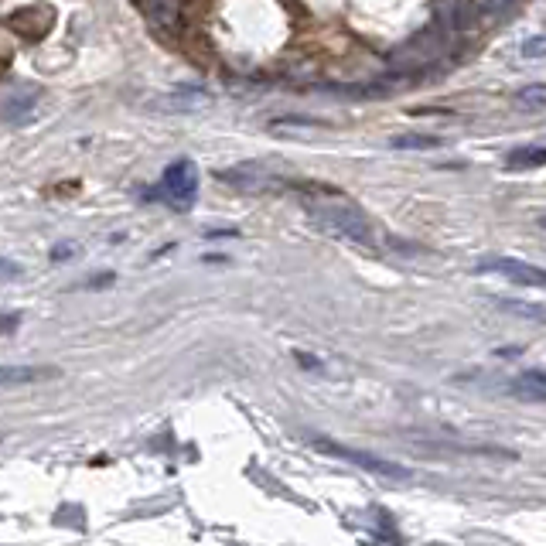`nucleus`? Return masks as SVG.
Segmentation results:
<instances>
[{
    "label": "nucleus",
    "instance_id": "nucleus-1",
    "mask_svg": "<svg viewBox=\"0 0 546 546\" xmlns=\"http://www.w3.org/2000/svg\"><path fill=\"white\" fill-rule=\"evenodd\" d=\"M304 212H308L311 226L321 229L325 236L345 239V243H355V246H376V233H372L369 215L355 202H349L342 192L308 195L304 198Z\"/></svg>",
    "mask_w": 546,
    "mask_h": 546
},
{
    "label": "nucleus",
    "instance_id": "nucleus-2",
    "mask_svg": "<svg viewBox=\"0 0 546 546\" xmlns=\"http://www.w3.org/2000/svg\"><path fill=\"white\" fill-rule=\"evenodd\" d=\"M161 192H164V202H168L171 209H178V212L192 209L195 198H198V168L188 161V157L168 164L164 181H161Z\"/></svg>",
    "mask_w": 546,
    "mask_h": 546
},
{
    "label": "nucleus",
    "instance_id": "nucleus-3",
    "mask_svg": "<svg viewBox=\"0 0 546 546\" xmlns=\"http://www.w3.org/2000/svg\"><path fill=\"white\" fill-rule=\"evenodd\" d=\"M314 448L325 451V454H332V458L349 461V465H359L362 471H372V475L390 478V482H410V471H407V468L393 465V461H386V458H376V454H369V451L342 448V444L328 441V437H314Z\"/></svg>",
    "mask_w": 546,
    "mask_h": 546
},
{
    "label": "nucleus",
    "instance_id": "nucleus-4",
    "mask_svg": "<svg viewBox=\"0 0 546 546\" xmlns=\"http://www.w3.org/2000/svg\"><path fill=\"white\" fill-rule=\"evenodd\" d=\"M215 178L226 181L229 188H236V192H243V195H267V192H277V188L287 185L284 178H277L270 168H263V164H236V168L219 171Z\"/></svg>",
    "mask_w": 546,
    "mask_h": 546
},
{
    "label": "nucleus",
    "instance_id": "nucleus-5",
    "mask_svg": "<svg viewBox=\"0 0 546 546\" xmlns=\"http://www.w3.org/2000/svg\"><path fill=\"white\" fill-rule=\"evenodd\" d=\"M55 28V7L38 0V4H24L7 18V31H14L24 41H45L48 31Z\"/></svg>",
    "mask_w": 546,
    "mask_h": 546
},
{
    "label": "nucleus",
    "instance_id": "nucleus-6",
    "mask_svg": "<svg viewBox=\"0 0 546 546\" xmlns=\"http://www.w3.org/2000/svg\"><path fill=\"white\" fill-rule=\"evenodd\" d=\"M478 273H502V277L516 280V284L546 287V270L543 267H533V263H523V260H509V256H492V260H482V263H478Z\"/></svg>",
    "mask_w": 546,
    "mask_h": 546
},
{
    "label": "nucleus",
    "instance_id": "nucleus-7",
    "mask_svg": "<svg viewBox=\"0 0 546 546\" xmlns=\"http://www.w3.org/2000/svg\"><path fill=\"white\" fill-rule=\"evenodd\" d=\"M181 4L185 0H137L140 14L151 21L154 31L161 35H178L181 31Z\"/></svg>",
    "mask_w": 546,
    "mask_h": 546
},
{
    "label": "nucleus",
    "instance_id": "nucleus-8",
    "mask_svg": "<svg viewBox=\"0 0 546 546\" xmlns=\"http://www.w3.org/2000/svg\"><path fill=\"white\" fill-rule=\"evenodd\" d=\"M38 89L31 86H18L14 93H7V99L0 103V113H4L7 123H28L35 117V106H38Z\"/></svg>",
    "mask_w": 546,
    "mask_h": 546
},
{
    "label": "nucleus",
    "instance_id": "nucleus-9",
    "mask_svg": "<svg viewBox=\"0 0 546 546\" xmlns=\"http://www.w3.org/2000/svg\"><path fill=\"white\" fill-rule=\"evenodd\" d=\"M62 369L55 366H0V386H31L59 379Z\"/></svg>",
    "mask_w": 546,
    "mask_h": 546
},
{
    "label": "nucleus",
    "instance_id": "nucleus-10",
    "mask_svg": "<svg viewBox=\"0 0 546 546\" xmlns=\"http://www.w3.org/2000/svg\"><path fill=\"white\" fill-rule=\"evenodd\" d=\"M512 396L526 403H546V369H526L512 379Z\"/></svg>",
    "mask_w": 546,
    "mask_h": 546
},
{
    "label": "nucleus",
    "instance_id": "nucleus-11",
    "mask_svg": "<svg viewBox=\"0 0 546 546\" xmlns=\"http://www.w3.org/2000/svg\"><path fill=\"white\" fill-rule=\"evenodd\" d=\"M546 164V147L540 144H523V147H512L506 154V168L509 171H533Z\"/></svg>",
    "mask_w": 546,
    "mask_h": 546
},
{
    "label": "nucleus",
    "instance_id": "nucleus-12",
    "mask_svg": "<svg viewBox=\"0 0 546 546\" xmlns=\"http://www.w3.org/2000/svg\"><path fill=\"white\" fill-rule=\"evenodd\" d=\"M495 308L506 311V314H516L523 321H536V325H546V308L543 304H533V301H519V297H492Z\"/></svg>",
    "mask_w": 546,
    "mask_h": 546
},
{
    "label": "nucleus",
    "instance_id": "nucleus-13",
    "mask_svg": "<svg viewBox=\"0 0 546 546\" xmlns=\"http://www.w3.org/2000/svg\"><path fill=\"white\" fill-rule=\"evenodd\" d=\"M202 103H209V96H202V93H175V96L151 99L154 110H168V113H192Z\"/></svg>",
    "mask_w": 546,
    "mask_h": 546
},
{
    "label": "nucleus",
    "instance_id": "nucleus-14",
    "mask_svg": "<svg viewBox=\"0 0 546 546\" xmlns=\"http://www.w3.org/2000/svg\"><path fill=\"white\" fill-rule=\"evenodd\" d=\"M444 140L441 137H427V134H400L390 140L393 151H437Z\"/></svg>",
    "mask_w": 546,
    "mask_h": 546
},
{
    "label": "nucleus",
    "instance_id": "nucleus-15",
    "mask_svg": "<svg viewBox=\"0 0 546 546\" xmlns=\"http://www.w3.org/2000/svg\"><path fill=\"white\" fill-rule=\"evenodd\" d=\"M516 103L519 106H536V110L546 106V82H529V86H523L516 93Z\"/></svg>",
    "mask_w": 546,
    "mask_h": 546
},
{
    "label": "nucleus",
    "instance_id": "nucleus-16",
    "mask_svg": "<svg viewBox=\"0 0 546 546\" xmlns=\"http://www.w3.org/2000/svg\"><path fill=\"white\" fill-rule=\"evenodd\" d=\"M519 52H523V59H546V35H533V38H526Z\"/></svg>",
    "mask_w": 546,
    "mask_h": 546
},
{
    "label": "nucleus",
    "instance_id": "nucleus-17",
    "mask_svg": "<svg viewBox=\"0 0 546 546\" xmlns=\"http://www.w3.org/2000/svg\"><path fill=\"white\" fill-rule=\"evenodd\" d=\"M509 4H516V0H475V11L478 14H488V18H492V14L506 11Z\"/></svg>",
    "mask_w": 546,
    "mask_h": 546
},
{
    "label": "nucleus",
    "instance_id": "nucleus-18",
    "mask_svg": "<svg viewBox=\"0 0 546 546\" xmlns=\"http://www.w3.org/2000/svg\"><path fill=\"white\" fill-rule=\"evenodd\" d=\"M21 263H14V260H4V256H0V277H21Z\"/></svg>",
    "mask_w": 546,
    "mask_h": 546
},
{
    "label": "nucleus",
    "instance_id": "nucleus-19",
    "mask_svg": "<svg viewBox=\"0 0 546 546\" xmlns=\"http://www.w3.org/2000/svg\"><path fill=\"white\" fill-rule=\"evenodd\" d=\"M69 256H72V250H69V246H59V250L52 253V260H69Z\"/></svg>",
    "mask_w": 546,
    "mask_h": 546
},
{
    "label": "nucleus",
    "instance_id": "nucleus-20",
    "mask_svg": "<svg viewBox=\"0 0 546 546\" xmlns=\"http://www.w3.org/2000/svg\"><path fill=\"white\" fill-rule=\"evenodd\" d=\"M7 65H11V48H7V52H0V76H4Z\"/></svg>",
    "mask_w": 546,
    "mask_h": 546
},
{
    "label": "nucleus",
    "instance_id": "nucleus-21",
    "mask_svg": "<svg viewBox=\"0 0 546 546\" xmlns=\"http://www.w3.org/2000/svg\"><path fill=\"white\" fill-rule=\"evenodd\" d=\"M536 226H540V229H546V215H540V219H536Z\"/></svg>",
    "mask_w": 546,
    "mask_h": 546
}]
</instances>
